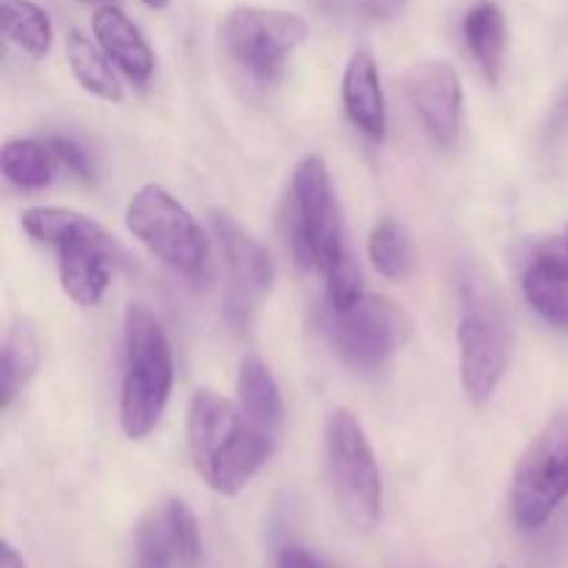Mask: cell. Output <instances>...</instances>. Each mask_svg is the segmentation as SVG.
<instances>
[{
  "label": "cell",
  "mask_w": 568,
  "mask_h": 568,
  "mask_svg": "<svg viewBox=\"0 0 568 568\" xmlns=\"http://www.w3.org/2000/svg\"><path fill=\"white\" fill-rule=\"evenodd\" d=\"M61 161L48 139H9L0 150V172L26 192H42L55 181Z\"/></svg>",
  "instance_id": "cell-20"
},
{
  "label": "cell",
  "mask_w": 568,
  "mask_h": 568,
  "mask_svg": "<svg viewBox=\"0 0 568 568\" xmlns=\"http://www.w3.org/2000/svg\"><path fill=\"white\" fill-rule=\"evenodd\" d=\"M410 0H347V11L366 17L372 22H392L405 14Z\"/></svg>",
  "instance_id": "cell-27"
},
{
  "label": "cell",
  "mask_w": 568,
  "mask_h": 568,
  "mask_svg": "<svg viewBox=\"0 0 568 568\" xmlns=\"http://www.w3.org/2000/svg\"><path fill=\"white\" fill-rule=\"evenodd\" d=\"M325 331L333 349L353 369L375 372L403 347L410 333V320L394 300L364 294L353 308L331 311Z\"/></svg>",
  "instance_id": "cell-7"
},
{
  "label": "cell",
  "mask_w": 568,
  "mask_h": 568,
  "mask_svg": "<svg viewBox=\"0 0 568 568\" xmlns=\"http://www.w3.org/2000/svg\"><path fill=\"white\" fill-rule=\"evenodd\" d=\"M83 3H98V6H109V3H116V0H83Z\"/></svg>",
  "instance_id": "cell-31"
},
{
  "label": "cell",
  "mask_w": 568,
  "mask_h": 568,
  "mask_svg": "<svg viewBox=\"0 0 568 568\" xmlns=\"http://www.w3.org/2000/svg\"><path fill=\"white\" fill-rule=\"evenodd\" d=\"M125 264V250L116 244L78 242L59 247V281L67 297L81 308L103 303L111 283V266Z\"/></svg>",
  "instance_id": "cell-14"
},
{
  "label": "cell",
  "mask_w": 568,
  "mask_h": 568,
  "mask_svg": "<svg viewBox=\"0 0 568 568\" xmlns=\"http://www.w3.org/2000/svg\"><path fill=\"white\" fill-rule=\"evenodd\" d=\"M366 253L377 275L386 281H408L416 270L414 239L397 220H381L372 227Z\"/></svg>",
  "instance_id": "cell-24"
},
{
  "label": "cell",
  "mask_w": 568,
  "mask_h": 568,
  "mask_svg": "<svg viewBox=\"0 0 568 568\" xmlns=\"http://www.w3.org/2000/svg\"><path fill=\"white\" fill-rule=\"evenodd\" d=\"M20 222L22 231H26L33 242L50 244V247L55 250L78 242L109 244V247H116V244H120L103 225H100V222H94L92 216L72 209H59V205H33V209L22 211Z\"/></svg>",
  "instance_id": "cell-18"
},
{
  "label": "cell",
  "mask_w": 568,
  "mask_h": 568,
  "mask_svg": "<svg viewBox=\"0 0 568 568\" xmlns=\"http://www.w3.org/2000/svg\"><path fill=\"white\" fill-rule=\"evenodd\" d=\"M0 568H26V558H22L9 541H6L3 549H0Z\"/></svg>",
  "instance_id": "cell-29"
},
{
  "label": "cell",
  "mask_w": 568,
  "mask_h": 568,
  "mask_svg": "<svg viewBox=\"0 0 568 568\" xmlns=\"http://www.w3.org/2000/svg\"><path fill=\"white\" fill-rule=\"evenodd\" d=\"M144 6H148V9H166V6H170V0H142Z\"/></svg>",
  "instance_id": "cell-30"
},
{
  "label": "cell",
  "mask_w": 568,
  "mask_h": 568,
  "mask_svg": "<svg viewBox=\"0 0 568 568\" xmlns=\"http://www.w3.org/2000/svg\"><path fill=\"white\" fill-rule=\"evenodd\" d=\"M292 253L303 270L320 275L336 270L347 258L344 220L333 192L331 172L320 155H305L292 178Z\"/></svg>",
  "instance_id": "cell-4"
},
{
  "label": "cell",
  "mask_w": 568,
  "mask_h": 568,
  "mask_svg": "<svg viewBox=\"0 0 568 568\" xmlns=\"http://www.w3.org/2000/svg\"><path fill=\"white\" fill-rule=\"evenodd\" d=\"M403 83L408 103L414 105L433 142L453 148L464 125V87L458 70L442 59L416 61L405 72Z\"/></svg>",
  "instance_id": "cell-11"
},
{
  "label": "cell",
  "mask_w": 568,
  "mask_h": 568,
  "mask_svg": "<svg viewBox=\"0 0 568 568\" xmlns=\"http://www.w3.org/2000/svg\"><path fill=\"white\" fill-rule=\"evenodd\" d=\"M308 37V22L286 9L236 6L225 17V44L233 59L253 75L275 78L288 55Z\"/></svg>",
  "instance_id": "cell-8"
},
{
  "label": "cell",
  "mask_w": 568,
  "mask_h": 568,
  "mask_svg": "<svg viewBox=\"0 0 568 568\" xmlns=\"http://www.w3.org/2000/svg\"><path fill=\"white\" fill-rule=\"evenodd\" d=\"M564 247H566V255H568V225H566V233H564Z\"/></svg>",
  "instance_id": "cell-32"
},
{
  "label": "cell",
  "mask_w": 568,
  "mask_h": 568,
  "mask_svg": "<svg viewBox=\"0 0 568 568\" xmlns=\"http://www.w3.org/2000/svg\"><path fill=\"white\" fill-rule=\"evenodd\" d=\"M200 530L183 499H166L139 521L131 568H197Z\"/></svg>",
  "instance_id": "cell-12"
},
{
  "label": "cell",
  "mask_w": 568,
  "mask_h": 568,
  "mask_svg": "<svg viewBox=\"0 0 568 568\" xmlns=\"http://www.w3.org/2000/svg\"><path fill=\"white\" fill-rule=\"evenodd\" d=\"M92 31L103 53L111 59V64L128 81L139 83V87L150 81L155 70V55L150 50L148 39L136 28V22L120 6H98V11L92 14Z\"/></svg>",
  "instance_id": "cell-15"
},
{
  "label": "cell",
  "mask_w": 568,
  "mask_h": 568,
  "mask_svg": "<svg viewBox=\"0 0 568 568\" xmlns=\"http://www.w3.org/2000/svg\"><path fill=\"white\" fill-rule=\"evenodd\" d=\"M325 460L338 514L353 530L369 532L383 510V477L358 416L336 408L325 427Z\"/></svg>",
  "instance_id": "cell-3"
},
{
  "label": "cell",
  "mask_w": 568,
  "mask_h": 568,
  "mask_svg": "<svg viewBox=\"0 0 568 568\" xmlns=\"http://www.w3.org/2000/svg\"><path fill=\"white\" fill-rule=\"evenodd\" d=\"M277 568H333L327 566L320 555L308 552L303 547H286L277 555Z\"/></svg>",
  "instance_id": "cell-28"
},
{
  "label": "cell",
  "mask_w": 568,
  "mask_h": 568,
  "mask_svg": "<svg viewBox=\"0 0 568 568\" xmlns=\"http://www.w3.org/2000/svg\"><path fill=\"white\" fill-rule=\"evenodd\" d=\"M499 568H503V566H499Z\"/></svg>",
  "instance_id": "cell-33"
},
{
  "label": "cell",
  "mask_w": 568,
  "mask_h": 568,
  "mask_svg": "<svg viewBox=\"0 0 568 568\" xmlns=\"http://www.w3.org/2000/svg\"><path fill=\"white\" fill-rule=\"evenodd\" d=\"M186 442L197 475L222 497L244 491L275 447L244 419L236 403L205 388L189 403Z\"/></svg>",
  "instance_id": "cell-1"
},
{
  "label": "cell",
  "mask_w": 568,
  "mask_h": 568,
  "mask_svg": "<svg viewBox=\"0 0 568 568\" xmlns=\"http://www.w3.org/2000/svg\"><path fill=\"white\" fill-rule=\"evenodd\" d=\"M521 294L544 322L568 331V255L564 239H549L532 253L521 275Z\"/></svg>",
  "instance_id": "cell-13"
},
{
  "label": "cell",
  "mask_w": 568,
  "mask_h": 568,
  "mask_svg": "<svg viewBox=\"0 0 568 568\" xmlns=\"http://www.w3.org/2000/svg\"><path fill=\"white\" fill-rule=\"evenodd\" d=\"M39 358H42V347H39L37 327L28 320L11 322L3 336V347H0V399H3V410L33 381L39 369Z\"/></svg>",
  "instance_id": "cell-21"
},
{
  "label": "cell",
  "mask_w": 568,
  "mask_h": 568,
  "mask_svg": "<svg viewBox=\"0 0 568 568\" xmlns=\"http://www.w3.org/2000/svg\"><path fill=\"white\" fill-rule=\"evenodd\" d=\"M48 142L50 148L55 150V155H59L61 170L72 172V175L81 178V181H89V178H92V164H89L87 150H83L81 144H75L67 136H50Z\"/></svg>",
  "instance_id": "cell-26"
},
{
  "label": "cell",
  "mask_w": 568,
  "mask_h": 568,
  "mask_svg": "<svg viewBox=\"0 0 568 568\" xmlns=\"http://www.w3.org/2000/svg\"><path fill=\"white\" fill-rule=\"evenodd\" d=\"M211 227L220 242V253L227 266V314L239 327L247 325L261 300L275 283V266L258 239L250 236L231 214L214 211Z\"/></svg>",
  "instance_id": "cell-10"
},
{
  "label": "cell",
  "mask_w": 568,
  "mask_h": 568,
  "mask_svg": "<svg viewBox=\"0 0 568 568\" xmlns=\"http://www.w3.org/2000/svg\"><path fill=\"white\" fill-rule=\"evenodd\" d=\"M172 347L159 316L142 303L125 311V366L120 388V425L131 442H142L164 416L172 394Z\"/></svg>",
  "instance_id": "cell-2"
},
{
  "label": "cell",
  "mask_w": 568,
  "mask_h": 568,
  "mask_svg": "<svg viewBox=\"0 0 568 568\" xmlns=\"http://www.w3.org/2000/svg\"><path fill=\"white\" fill-rule=\"evenodd\" d=\"M568 497V414L532 436L510 480V516L521 530H541Z\"/></svg>",
  "instance_id": "cell-6"
},
{
  "label": "cell",
  "mask_w": 568,
  "mask_h": 568,
  "mask_svg": "<svg viewBox=\"0 0 568 568\" xmlns=\"http://www.w3.org/2000/svg\"><path fill=\"white\" fill-rule=\"evenodd\" d=\"M125 225L155 258L183 275H200L209 264V239L192 211L159 183H144L125 205Z\"/></svg>",
  "instance_id": "cell-5"
},
{
  "label": "cell",
  "mask_w": 568,
  "mask_h": 568,
  "mask_svg": "<svg viewBox=\"0 0 568 568\" xmlns=\"http://www.w3.org/2000/svg\"><path fill=\"white\" fill-rule=\"evenodd\" d=\"M460 388L475 408L494 399L508 369V331L491 303L469 297L458 322Z\"/></svg>",
  "instance_id": "cell-9"
},
{
  "label": "cell",
  "mask_w": 568,
  "mask_h": 568,
  "mask_svg": "<svg viewBox=\"0 0 568 568\" xmlns=\"http://www.w3.org/2000/svg\"><path fill=\"white\" fill-rule=\"evenodd\" d=\"M236 405L244 414V419L255 427L272 444L277 442L283 427V397L275 375L270 366L255 355L239 364L236 377Z\"/></svg>",
  "instance_id": "cell-17"
},
{
  "label": "cell",
  "mask_w": 568,
  "mask_h": 568,
  "mask_svg": "<svg viewBox=\"0 0 568 568\" xmlns=\"http://www.w3.org/2000/svg\"><path fill=\"white\" fill-rule=\"evenodd\" d=\"M3 37L31 59H44L53 48V22L33 0H0Z\"/></svg>",
  "instance_id": "cell-23"
},
{
  "label": "cell",
  "mask_w": 568,
  "mask_h": 568,
  "mask_svg": "<svg viewBox=\"0 0 568 568\" xmlns=\"http://www.w3.org/2000/svg\"><path fill=\"white\" fill-rule=\"evenodd\" d=\"M464 39L477 67L491 83L499 81L508 48V22L497 0H477L464 14Z\"/></svg>",
  "instance_id": "cell-19"
},
{
  "label": "cell",
  "mask_w": 568,
  "mask_h": 568,
  "mask_svg": "<svg viewBox=\"0 0 568 568\" xmlns=\"http://www.w3.org/2000/svg\"><path fill=\"white\" fill-rule=\"evenodd\" d=\"M67 61H70L72 78L81 83L83 92L94 94V98L105 100V103H122L125 92H122V83L116 78L111 59L103 53L100 44H94L92 39L83 37L81 31L67 33Z\"/></svg>",
  "instance_id": "cell-22"
},
{
  "label": "cell",
  "mask_w": 568,
  "mask_h": 568,
  "mask_svg": "<svg viewBox=\"0 0 568 568\" xmlns=\"http://www.w3.org/2000/svg\"><path fill=\"white\" fill-rule=\"evenodd\" d=\"M325 281H327V308L331 311L353 308V305L366 294L358 266H355V261L349 258V255L336 266V270L327 272Z\"/></svg>",
  "instance_id": "cell-25"
},
{
  "label": "cell",
  "mask_w": 568,
  "mask_h": 568,
  "mask_svg": "<svg viewBox=\"0 0 568 568\" xmlns=\"http://www.w3.org/2000/svg\"><path fill=\"white\" fill-rule=\"evenodd\" d=\"M342 103L347 120L372 142H381L388 128L386 94L381 87V70L369 50H355L344 67Z\"/></svg>",
  "instance_id": "cell-16"
}]
</instances>
